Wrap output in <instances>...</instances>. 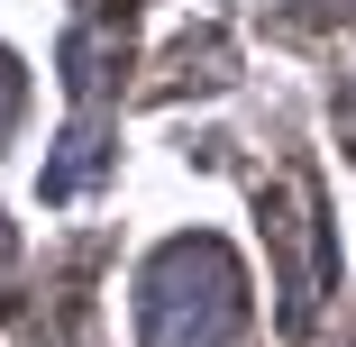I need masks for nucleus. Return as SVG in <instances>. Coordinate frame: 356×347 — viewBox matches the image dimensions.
Instances as JSON below:
<instances>
[{"mask_svg": "<svg viewBox=\"0 0 356 347\" xmlns=\"http://www.w3.org/2000/svg\"><path fill=\"white\" fill-rule=\"evenodd\" d=\"M247 320V274L220 238H174L137 274V329L147 347H229Z\"/></svg>", "mask_w": 356, "mask_h": 347, "instance_id": "f257e3e1", "label": "nucleus"}, {"mask_svg": "<svg viewBox=\"0 0 356 347\" xmlns=\"http://www.w3.org/2000/svg\"><path fill=\"white\" fill-rule=\"evenodd\" d=\"M10 119H19V74H10V55H0V137H10Z\"/></svg>", "mask_w": 356, "mask_h": 347, "instance_id": "f03ea898", "label": "nucleus"}]
</instances>
